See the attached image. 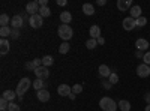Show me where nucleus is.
Wrapping results in <instances>:
<instances>
[{
    "label": "nucleus",
    "instance_id": "f257e3e1",
    "mask_svg": "<svg viewBox=\"0 0 150 111\" xmlns=\"http://www.w3.org/2000/svg\"><path fill=\"white\" fill-rule=\"evenodd\" d=\"M30 86H32L30 78L24 77V78L20 80V83L17 84V90H15V92H17V96H18V99H23V95L30 89Z\"/></svg>",
    "mask_w": 150,
    "mask_h": 111
},
{
    "label": "nucleus",
    "instance_id": "f03ea898",
    "mask_svg": "<svg viewBox=\"0 0 150 111\" xmlns=\"http://www.w3.org/2000/svg\"><path fill=\"white\" fill-rule=\"evenodd\" d=\"M57 33L65 42H68L74 36V30H72V27L69 26V24H60L59 29H57Z\"/></svg>",
    "mask_w": 150,
    "mask_h": 111
},
{
    "label": "nucleus",
    "instance_id": "7ed1b4c3",
    "mask_svg": "<svg viewBox=\"0 0 150 111\" xmlns=\"http://www.w3.org/2000/svg\"><path fill=\"white\" fill-rule=\"evenodd\" d=\"M117 107H119V105L116 104V101L111 99V98H108V96L102 98V99L99 101V108L104 110V111H116Z\"/></svg>",
    "mask_w": 150,
    "mask_h": 111
},
{
    "label": "nucleus",
    "instance_id": "20e7f679",
    "mask_svg": "<svg viewBox=\"0 0 150 111\" xmlns=\"http://www.w3.org/2000/svg\"><path fill=\"white\" fill-rule=\"evenodd\" d=\"M137 75L140 78H146V77H150V66L146 65V63H141L137 66Z\"/></svg>",
    "mask_w": 150,
    "mask_h": 111
},
{
    "label": "nucleus",
    "instance_id": "39448f33",
    "mask_svg": "<svg viewBox=\"0 0 150 111\" xmlns=\"http://www.w3.org/2000/svg\"><path fill=\"white\" fill-rule=\"evenodd\" d=\"M29 23H30V26H32L33 29H39V27L42 26V23H44V18H42L39 14H36V15H30Z\"/></svg>",
    "mask_w": 150,
    "mask_h": 111
},
{
    "label": "nucleus",
    "instance_id": "423d86ee",
    "mask_svg": "<svg viewBox=\"0 0 150 111\" xmlns=\"http://www.w3.org/2000/svg\"><path fill=\"white\" fill-rule=\"evenodd\" d=\"M39 9H41V6H39V3H38V2H30V3L26 5V12H27L29 15L39 14Z\"/></svg>",
    "mask_w": 150,
    "mask_h": 111
},
{
    "label": "nucleus",
    "instance_id": "0eeeda50",
    "mask_svg": "<svg viewBox=\"0 0 150 111\" xmlns=\"http://www.w3.org/2000/svg\"><path fill=\"white\" fill-rule=\"evenodd\" d=\"M131 8H132V0H117V9L120 12L131 11Z\"/></svg>",
    "mask_w": 150,
    "mask_h": 111
},
{
    "label": "nucleus",
    "instance_id": "6e6552de",
    "mask_svg": "<svg viewBox=\"0 0 150 111\" xmlns=\"http://www.w3.org/2000/svg\"><path fill=\"white\" fill-rule=\"evenodd\" d=\"M122 26H123V29L126 30V32H131V30H134V29L137 27V23H135V20H134V18H131V17H126V18L123 20Z\"/></svg>",
    "mask_w": 150,
    "mask_h": 111
},
{
    "label": "nucleus",
    "instance_id": "1a4fd4ad",
    "mask_svg": "<svg viewBox=\"0 0 150 111\" xmlns=\"http://www.w3.org/2000/svg\"><path fill=\"white\" fill-rule=\"evenodd\" d=\"M35 75H36V78H39V80H47L50 77V71H48V68L41 66V68L35 69Z\"/></svg>",
    "mask_w": 150,
    "mask_h": 111
},
{
    "label": "nucleus",
    "instance_id": "9d476101",
    "mask_svg": "<svg viewBox=\"0 0 150 111\" xmlns=\"http://www.w3.org/2000/svg\"><path fill=\"white\" fill-rule=\"evenodd\" d=\"M57 93L60 96H69L72 93V87L69 84H60L59 87H57Z\"/></svg>",
    "mask_w": 150,
    "mask_h": 111
},
{
    "label": "nucleus",
    "instance_id": "9b49d317",
    "mask_svg": "<svg viewBox=\"0 0 150 111\" xmlns=\"http://www.w3.org/2000/svg\"><path fill=\"white\" fill-rule=\"evenodd\" d=\"M11 26H12V29H21L23 27V17L21 15H14L11 18Z\"/></svg>",
    "mask_w": 150,
    "mask_h": 111
},
{
    "label": "nucleus",
    "instance_id": "f8f14e48",
    "mask_svg": "<svg viewBox=\"0 0 150 111\" xmlns=\"http://www.w3.org/2000/svg\"><path fill=\"white\" fill-rule=\"evenodd\" d=\"M135 48H137V51H144V50H147V48H149V41H147V39H143V38L137 39Z\"/></svg>",
    "mask_w": 150,
    "mask_h": 111
},
{
    "label": "nucleus",
    "instance_id": "ddd939ff",
    "mask_svg": "<svg viewBox=\"0 0 150 111\" xmlns=\"http://www.w3.org/2000/svg\"><path fill=\"white\" fill-rule=\"evenodd\" d=\"M141 12H143V11H141V6L134 5V6L131 8V11H129V14H131L129 17H131V18H134V20H137V18L143 17V15H141Z\"/></svg>",
    "mask_w": 150,
    "mask_h": 111
},
{
    "label": "nucleus",
    "instance_id": "4468645a",
    "mask_svg": "<svg viewBox=\"0 0 150 111\" xmlns=\"http://www.w3.org/2000/svg\"><path fill=\"white\" fill-rule=\"evenodd\" d=\"M36 96H38V99H39L41 102H48V101H50V96H51V95H50V92H48L47 89H44V90L38 92Z\"/></svg>",
    "mask_w": 150,
    "mask_h": 111
},
{
    "label": "nucleus",
    "instance_id": "2eb2a0df",
    "mask_svg": "<svg viewBox=\"0 0 150 111\" xmlns=\"http://www.w3.org/2000/svg\"><path fill=\"white\" fill-rule=\"evenodd\" d=\"M98 72H99V75H101V77H104V78H108L110 75H111V69L107 66V65H101V66H99L98 68Z\"/></svg>",
    "mask_w": 150,
    "mask_h": 111
},
{
    "label": "nucleus",
    "instance_id": "dca6fc26",
    "mask_svg": "<svg viewBox=\"0 0 150 111\" xmlns=\"http://www.w3.org/2000/svg\"><path fill=\"white\" fill-rule=\"evenodd\" d=\"M9 48H11V45H9V41L8 39H0V54L5 56L9 51Z\"/></svg>",
    "mask_w": 150,
    "mask_h": 111
},
{
    "label": "nucleus",
    "instance_id": "f3484780",
    "mask_svg": "<svg viewBox=\"0 0 150 111\" xmlns=\"http://www.w3.org/2000/svg\"><path fill=\"white\" fill-rule=\"evenodd\" d=\"M2 98H5L8 102H12V101H14L15 98H18V96H17V92H14V90H5L3 95H2Z\"/></svg>",
    "mask_w": 150,
    "mask_h": 111
},
{
    "label": "nucleus",
    "instance_id": "a211bd4d",
    "mask_svg": "<svg viewBox=\"0 0 150 111\" xmlns=\"http://www.w3.org/2000/svg\"><path fill=\"white\" fill-rule=\"evenodd\" d=\"M60 21L63 23V24H69L72 21V14H71L69 11H63L60 14Z\"/></svg>",
    "mask_w": 150,
    "mask_h": 111
},
{
    "label": "nucleus",
    "instance_id": "6ab92c4d",
    "mask_svg": "<svg viewBox=\"0 0 150 111\" xmlns=\"http://www.w3.org/2000/svg\"><path fill=\"white\" fill-rule=\"evenodd\" d=\"M90 36H92V39L101 38V27L99 26H92L90 27Z\"/></svg>",
    "mask_w": 150,
    "mask_h": 111
},
{
    "label": "nucleus",
    "instance_id": "aec40b11",
    "mask_svg": "<svg viewBox=\"0 0 150 111\" xmlns=\"http://www.w3.org/2000/svg\"><path fill=\"white\" fill-rule=\"evenodd\" d=\"M83 12H84L86 15H93V14H95L93 5H92V3H84V5H83Z\"/></svg>",
    "mask_w": 150,
    "mask_h": 111
},
{
    "label": "nucleus",
    "instance_id": "412c9836",
    "mask_svg": "<svg viewBox=\"0 0 150 111\" xmlns=\"http://www.w3.org/2000/svg\"><path fill=\"white\" fill-rule=\"evenodd\" d=\"M45 86H47V84H44V80L36 78V80L33 81V89L38 90V92H39V90H44V89H45Z\"/></svg>",
    "mask_w": 150,
    "mask_h": 111
},
{
    "label": "nucleus",
    "instance_id": "4be33fe9",
    "mask_svg": "<svg viewBox=\"0 0 150 111\" xmlns=\"http://www.w3.org/2000/svg\"><path fill=\"white\" fill-rule=\"evenodd\" d=\"M119 108H120L122 111H131V104H129V101H126V99L119 101Z\"/></svg>",
    "mask_w": 150,
    "mask_h": 111
},
{
    "label": "nucleus",
    "instance_id": "5701e85b",
    "mask_svg": "<svg viewBox=\"0 0 150 111\" xmlns=\"http://www.w3.org/2000/svg\"><path fill=\"white\" fill-rule=\"evenodd\" d=\"M39 15H41L42 18L50 17V15H51V9H50L48 6H41V9H39Z\"/></svg>",
    "mask_w": 150,
    "mask_h": 111
},
{
    "label": "nucleus",
    "instance_id": "b1692460",
    "mask_svg": "<svg viewBox=\"0 0 150 111\" xmlns=\"http://www.w3.org/2000/svg\"><path fill=\"white\" fill-rule=\"evenodd\" d=\"M53 63H54V59H53L51 56H44V57H42V66L48 68V66H51Z\"/></svg>",
    "mask_w": 150,
    "mask_h": 111
},
{
    "label": "nucleus",
    "instance_id": "393cba45",
    "mask_svg": "<svg viewBox=\"0 0 150 111\" xmlns=\"http://www.w3.org/2000/svg\"><path fill=\"white\" fill-rule=\"evenodd\" d=\"M11 32H12V27H0V36H2V39H6L8 36H11Z\"/></svg>",
    "mask_w": 150,
    "mask_h": 111
},
{
    "label": "nucleus",
    "instance_id": "a878e982",
    "mask_svg": "<svg viewBox=\"0 0 150 111\" xmlns=\"http://www.w3.org/2000/svg\"><path fill=\"white\" fill-rule=\"evenodd\" d=\"M69 42H63L60 47H59V53L60 54H66V53H69Z\"/></svg>",
    "mask_w": 150,
    "mask_h": 111
},
{
    "label": "nucleus",
    "instance_id": "bb28decb",
    "mask_svg": "<svg viewBox=\"0 0 150 111\" xmlns=\"http://www.w3.org/2000/svg\"><path fill=\"white\" fill-rule=\"evenodd\" d=\"M98 47V41L96 39H89V41H87L86 42V48H89V50H93V48H96Z\"/></svg>",
    "mask_w": 150,
    "mask_h": 111
},
{
    "label": "nucleus",
    "instance_id": "cd10ccee",
    "mask_svg": "<svg viewBox=\"0 0 150 111\" xmlns=\"http://www.w3.org/2000/svg\"><path fill=\"white\" fill-rule=\"evenodd\" d=\"M0 24H2V27H8L9 24V17L6 14H2L0 15Z\"/></svg>",
    "mask_w": 150,
    "mask_h": 111
},
{
    "label": "nucleus",
    "instance_id": "c85d7f7f",
    "mask_svg": "<svg viewBox=\"0 0 150 111\" xmlns=\"http://www.w3.org/2000/svg\"><path fill=\"white\" fill-rule=\"evenodd\" d=\"M135 23H137V27H144L147 24V18L146 17H140V18L135 20Z\"/></svg>",
    "mask_w": 150,
    "mask_h": 111
},
{
    "label": "nucleus",
    "instance_id": "c756f323",
    "mask_svg": "<svg viewBox=\"0 0 150 111\" xmlns=\"http://www.w3.org/2000/svg\"><path fill=\"white\" fill-rule=\"evenodd\" d=\"M108 81L111 84H117L119 83V75H117V72H111V75L108 77Z\"/></svg>",
    "mask_w": 150,
    "mask_h": 111
},
{
    "label": "nucleus",
    "instance_id": "7c9ffc66",
    "mask_svg": "<svg viewBox=\"0 0 150 111\" xmlns=\"http://www.w3.org/2000/svg\"><path fill=\"white\" fill-rule=\"evenodd\" d=\"M83 92V84H74L72 86V93L74 95H78Z\"/></svg>",
    "mask_w": 150,
    "mask_h": 111
},
{
    "label": "nucleus",
    "instance_id": "2f4dec72",
    "mask_svg": "<svg viewBox=\"0 0 150 111\" xmlns=\"http://www.w3.org/2000/svg\"><path fill=\"white\" fill-rule=\"evenodd\" d=\"M8 107H9V102L5 99V98H0V110H2V111H6Z\"/></svg>",
    "mask_w": 150,
    "mask_h": 111
},
{
    "label": "nucleus",
    "instance_id": "473e14b6",
    "mask_svg": "<svg viewBox=\"0 0 150 111\" xmlns=\"http://www.w3.org/2000/svg\"><path fill=\"white\" fill-rule=\"evenodd\" d=\"M8 111H21V110H20V105H18V104H15V102H9Z\"/></svg>",
    "mask_w": 150,
    "mask_h": 111
},
{
    "label": "nucleus",
    "instance_id": "72a5a7b5",
    "mask_svg": "<svg viewBox=\"0 0 150 111\" xmlns=\"http://www.w3.org/2000/svg\"><path fill=\"white\" fill-rule=\"evenodd\" d=\"M11 38H12V39H18V38H20V30H18V29H12Z\"/></svg>",
    "mask_w": 150,
    "mask_h": 111
},
{
    "label": "nucleus",
    "instance_id": "f704fd0d",
    "mask_svg": "<svg viewBox=\"0 0 150 111\" xmlns=\"http://www.w3.org/2000/svg\"><path fill=\"white\" fill-rule=\"evenodd\" d=\"M32 63H33V68L38 69V68H41V66H42V59H35Z\"/></svg>",
    "mask_w": 150,
    "mask_h": 111
},
{
    "label": "nucleus",
    "instance_id": "c9c22d12",
    "mask_svg": "<svg viewBox=\"0 0 150 111\" xmlns=\"http://www.w3.org/2000/svg\"><path fill=\"white\" fill-rule=\"evenodd\" d=\"M143 60H144V63L150 66V51H147L144 56H143Z\"/></svg>",
    "mask_w": 150,
    "mask_h": 111
},
{
    "label": "nucleus",
    "instance_id": "e433bc0d",
    "mask_svg": "<svg viewBox=\"0 0 150 111\" xmlns=\"http://www.w3.org/2000/svg\"><path fill=\"white\" fill-rule=\"evenodd\" d=\"M102 86H104V87H105L107 90H110V89L112 87V84H111V83H110L108 80H104V81H102Z\"/></svg>",
    "mask_w": 150,
    "mask_h": 111
},
{
    "label": "nucleus",
    "instance_id": "4c0bfd02",
    "mask_svg": "<svg viewBox=\"0 0 150 111\" xmlns=\"http://www.w3.org/2000/svg\"><path fill=\"white\" fill-rule=\"evenodd\" d=\"M96 41H98V45H104V44H105V39L102 38V36H101V38H98Z\"/></svg>",
    "mask_w": 150,
    "mask_h": 111
},
{
    "label": "nucleus",
    "instance_id": "58836bf2",
    "mask_svg": "<svg viewBox=\"0 0 150 111\" xmlns=\"http://www.w3.org/2000/svg\"><path fill=\"white\" fill-rule=\"evenodd\" d=\"M38 3H39V6H47L48 5V0H39Z\"/></svg>",
    "mask_w": 150,
    "mask_h": 111
},
{
    "label": "nucleus",
    "instance_id": "ea45409f",
    "mask_svg": "<svg viewBox=\"0 0 150 111\" xmlns=\"http://www.w3.org/2000/svg\"><path fill=\"white\" fill-rule=\"evenodd\" d=\"M66 3H68L66 0H57V5H59V6H65Z\"/></svg>",
    "mask_w": 150,
    "mask_h": 111
},
{
    "label": "nucleus",
    "instance_id": "a19ab883",
    "mask_svg": "<svg viewBox=\"0 0 150 111\" xmlns=\"http://www.w3.org/2000/svg\"><path fill=\"white\" fill-rule=\"evenodd\" d=\"M144 101H146L147 104H150V92H149V93H146V96H144Z\"/></svg>",
    "mask_w": 150,
    "mask_h": 111
},
{
    "label": "nucleus",
    "instance_id": "79ce46f5",
    "mask_svg": "<svg viewBox=\"0 0 150 111\" xmlns=\"http://www.w3.org/2000/svg\"><path fill=\"white\" fill-rule=\"evenodd\" d=\"M99 6H105V3H107V0H98V2H96Z\"/></svg>",
    "mask_w": 150,
    "mask_h": 111
},
{
    "label": "nucleus",
    "instance_id": "37998d69",
    "mask_svg": "<svg viewBox=\"0 0 150 111\" xmlns=\"http://www.w3.org/2000/svg\"><path fill=\"white\" fill-rule=\"evenodd\" d=\"M26 68H27V69H33V71H35V68H33V63H32V62L26 63Z\"/></svg>",
    "mask_w": 150,
    "mask_h": 111
},
{
    "label": "nucleus",
    "instance_id": "c03bdc74",
    "mask_svg": "<svg viewBox=\"0 0 150 111\" xmlns=\"http://www.w3.org/2000/svg\"><path fill=\"white\" fill-rule=\"evenodd\" d=\"M75 96H77V95H74V93H71V95H69V99H72V101H74V99H75Z\"/></svg>",
    "mask_w": 150,
    "mask_h": 111
},
{
    "label": "nucleus",
    "instance_id": "a18cd8bd",
    "mask_svg": "<svg viewBox=\"0 0 150 111\" xmlns=\"http://www.w3.org/2000/svg\"><path fill=\"white\" fill-rule=\"evenodd\" d=\"M141 56H144L143 51H137V57H141Z\"/></svg>",
    "mask_w": 150,
    "mask_h": 111
},
{
    "label": "nucleus",
    "instance_id": "49530a36",
    "mask_svg": "<svg viewBox=\"0 0 150 111\" xmlns=\"http://www.w3.org/2000/svg\"><path fill=\"white\" fill-rule=\"evenodd\" d=\"M146 111H150V104H147V107H146Z\"/></svg>",
    "mask_w": 150,
    "mask_h": 111
}]
</instances>
